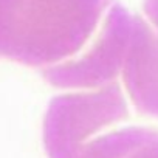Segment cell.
Instances as JSON below:
<instances>
[{"label": "cell", "instance_id": "cell-2", "mask_svg": "<svg viewBox=\"0 0 158 158\" xmlns=\"http://www.w3.org/2000/svg\"><path fill=\"white\" fill-rule=\"evenodd\" d=\"M147 5V11L158 20V0H146Z\"/></svg>", "mask_w": 158, "mask_h": 158}, {"label": "cell", "instance_id": "cell-1", "mask_svg": "<svg viewBox=\"0 0 158 158\" xmlns=\"http://www.w3.org/2000/svg\"><path fill=\"white\" fill-rule=\"evenodd\" d=\"M102 6L104 0H0V50L77 36Z\"/></svg>", "mask_w": 158, "mask_h": 158}]
</instances>
